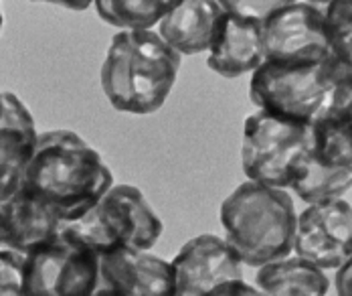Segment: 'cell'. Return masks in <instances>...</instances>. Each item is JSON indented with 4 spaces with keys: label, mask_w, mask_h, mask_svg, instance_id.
I'll return each mask as SVG.
<instances>
[{
    "label": "cell",
    "mask_w": 352,
    "mask_h": 296,
    "mask_svg": "<svg viewBox=\"0 0 352 296\" xmlns=\"http://www.w3.org/2000/svg\"><path fill=\"white\" fill-rule=\"evenodd\" d=\"M111 185L113 175L100 152L71 130L38 134L23 177V189L61 222L79 220Z\"/></svg>",
    "instance_id": "1"
},
{
    "label": "cell",
    "mask_w": 352,
    "mask_h": 296,
    "mask_svg": "<svg viewBox=\"0 0 352 296\" xmlns=\"http://www.w3.org/2000/svg\"><path fill=\"white\" fill-rule=\"evenodd\" d=\"M180 53L152 29H122L102 65V89L118 112L146 116L160 110L175 87Z\"/></svg>",
    "instance_id": "2"
},
{
    "label": "cell",
    "mask_w": 352,
    "mask_h": 296,
    "mask_svg": "<svg viewBox=\"0 0 352 296\" xmlns=\"http://www.w3.org/2000/svg\"><path fill=\"white\" fill-rule=\"evenodd\" d=\"M225 240L239 260L259 268L294 252L296 207L287 189L247 181L221 203Z\"/></svg>",
    "instance_id": "3"
},
{
    "label": "cell",
    "mask_w": 352,
    "mask_h": 296,
    "mask_svg": "<svg viewBox=\"0 0 352 296\" xmlns=\"http://www.w3.org/2000/svg\"><path fill=\"white\" fill-rule=\"evenodd\" d=\"M332 85V57L324 61L265 59L251 74L249 98L257 110L314 124L326 112Z\"/></svg>",
    "instance_id": "4"
},
{
    "label": "cell",
    "mask_w": 352,
    "mask_h": 296,
    "mask_svg": "<svg viewBox=\"0 0 352 296\" xmlns=\"http://www.w3.org/2000/svg\"><path fill=\"white\" fill-rule=\"evenodd\" d=\"M314 147V124L257 110L245 120L241 167L249 181L289 189Z\"/></svg>",
    "instance_id": "5"
},
{
    "label": "cell",
    "mask_w": 352,
    "mask_h": 296,
    "mask_svg": "<svg viewBox=\"0 0 352 296\" xmlns=\"http://www.w3.org/2000/svg\"><path fill=\"white\" fill-rule=\"evenodd\" d=\"M100 284V252L67 222L27 254L25 293L31 296H89Z\"/></svg>",
    "instance_id": "6"
},
{
    "label": "cell",
    "mask_w": 352,
    "mask_h": 296,
    "mask_svg": "<svg viewBox=\"0 0 352 296\" xmlns=\"http://www.w3.org/2000/svg\"><path fill=\"white\" fill-rule=\"evenodd\" d=\"M67 223L100 254L118 248L150 250L164 229L160 218L134 185H111L89 211Z\"/></svg>",
    "instance_id": "7"
},
{
    "label": "cell",
    "mask_w": 352,
    "mask_h": 296,
    "mask_svg": "<svg viewBox=\"0 0 352 296\" xmlns=\"http://www.w3.org/2000/svg\"><path fill=\"white\" fill-rule=\"evenodd\" d=\"M289 189L304 201L338 199L352 189V126L332 118L314 122V147Z\"/></svg>",
    "instance_id": "8"
},
{
    "label": "cell",
    "mask_w": 352,
    "mask_h": 296,
    "mask_svg": "<svg viewBox=\"0 0 352 296\" xmlns=\"http://www.w3.org/2000/svg\"><path fill=\"white\" fill-rule=\"evenodd\" d=\"M263 51L270 61L330 59L324 10L312 2H294L261 23Z\"/></svg>",
    "instance_id": "9"
},
{
    "label": "cell",
    "mask_w": 352,
    "mask_h": 296,
    "mask_svg": "<svg viewBox=\"0 0 352 296\" xmlns=\"http://www.w3.org/2000/svg\"><path fill=\"white\" fill-rule=\"evenodd\" d=\"M296 256L310 260L322 270H336L352 256V205L338 199L306 203L298 215Z\"/></svg>",
    "instance_id": "10"
},
{
    "label": "cell",
    "mask_w": 352,
    "mask_h": 296,
    "mask_svg": "<svg viewBox=\"0 0 352 296\" xmlns=\"http://www.w3.org/2000/svg\"><path fill=\"white\" fill-rule=\"evenodd\" d=\"M175 295H212L221 284L243 278V262L227 240L203 233L188 240L175 258Z\"/></svg>",
    "instance_id": "11"
},
{
    "label": "cell",
    "mask_w": 352,
    "mask_h": 296,
    "mask_svg": "<svg viewBox=\"0 0 352 296\" xmlns=\"http://www.w3.org/2000/svg\"><path fill=\"white\" fill-rule=\"evenodd\" d=\"M96 295L173 296V264L136 248L104 252L100 254V284Z\"/></svg>",
    "instance_id": "12"
},
{
    "label": "cell",
    "mask_w": 352,
    "mask_h": 296,
    "mask_svg": "<svg viewBox=\"0 0 352 296\" xmlns=\"http://www.w3.org/2000/svg\"><path fill=\"white\" fill-rule=\"evenodd\" d=\"M36 138L31 112L14 94L4 92V110L0 116V201L23 191L25 169Z\"/></svg>",
    "instance_id": "13"
},
{
    "label": "cell",
    "mask_w": 352,
    "mask_h": 296,
    "mask_svg": "<svg viewBox=\"0 0 352 296\" xmlns=\"http://www.w3.org/2000/svg\"><path fill=\"white\" fill-rule=\"evenodd\" d=\"M265 61L261 23L223 12L209 47L207 65L223 77L253 74Z\"/></svg>",
    "instance_id": "14"
},
{
    "label": "cell",
    "mask_w": 352,
    "mask_h": 296,
    "mask_svg": "<svg viewBox=\"0 0 352 296\" xmlns=\"http://www.w3.org/2000/svg\"><path fill=\"white\" fill-rule=\"evenodd\" d=\"M223 12L217 0H175L156 33L180 55H199L209 51Z\"/></svg>",
    "instance_id": "15"
},
{
    "label": "cell",
    "mask_w": 352,
    "mask_h": 296,
    "mask_svg": "<svg viewBox=\"0 0 352 296\" xmlns=\"http://www.w3.org/2000/svg\"><path fill=\"white\" fill-rule=\"evenodd\" d=\"M61 220L29 191L0 201V246L29 254L57 233Z\"/></svg>",
    "instance_id": "16"
},
{
    "label": "cell",
    "mask_w": 352,
    "mask_h": 296,
    "mask_svg": "<svg viewBox=\"0 0 352 296\" xmlns=\"http://www.w3.org/2000/svg\"><path fill=\"white\" fill-rule=\"evenodd\" d=\"M255 282L261 295L276 296H324L330 288L324 270L302 256H285L259 266Z\"/></svg>",
    "instance_id": "17"
},
{
    "label": "cell",
    "mask_w": 352,
    "mask_h": 296,
    "mask_svg": "<svg viewBox=\"0 0 352 296\" xmlns=\"http://www.w3.org/2000/svg\"><path fill=\"white\" fill-rule=\"evenodd\" d=\"M175 0H94L100 19L118 29H154Z\"/></svg>",
    "instance_id": "18"
},
{
    "label": "cell",
    "mask_w": 352,
    "mask_h": 296,
    "mask_svg": "<svg viewBox=\"0 0 352 296\" xmlns=\"http://www.w3.org/2000/svg\"><path fill=\"white\" fill-rule=\"evenodd\" d=\"M330 57L352 70V0H332L324 6Z\"/></svg>",
    "instance_id": "19"
},
{
    "label": "cell",
    "mask_w": 352,
    "mask_h": 296,
    "mask_svg": "<svg viewBox=\"0 0 352 296\" xmlns=\"http://www.w3.org/2000/svg\"><path fill=\"white\" fill-rule=\"evenodd\" d=\"M332 72H334V85L322 118H332L352 126V70L338 65L332 59Z\"/></svg>",
    "instance_id": "20"
},
{
    "label": "cell",
    "mask_w": 352,
    "mask_h": 296,
    "mask_svg": "<svg viewBox=\"0 0 352 296\" xmlns=\"http://www.w3.org/2000/svg\"><path fill=\"white\" fill-rule=\"evenodd\" d=\"M25 262L27 254L16 250H0V296L25 293Z\"/></svg>",
    "instance_id": "21"
},
{
    "label": "cell",
    "mask_w": 352,
    "mask_h": 296,
    "mask_svg": "<svg viewBox=\"0 0 352 296\" xmlns=\"http://www.w3.org/2000/svg\"><path fill=\"white\" fill-rule=\"evenodd\" d=\"M221 8L229 14L249 19L255 23L267 21L274 12H278L283 6H289L298 0H217Z\"/></svg>",
    "instance_id": "22"
},
{
    "label": "cell",
    "mask_w": 352,
    "mask_h": 296,
    "mask_svg": "<svg viewBox=\"0 0 352 296\" xmlns=\"http://www.w3.org/2000/svg\"><path fill=\"white\" fill-rule=\"evenodd\" d=\"M336 293L340 296H352V256L336 268Z\"/></svg>",
    "instance_id": "23"
},
{
    "label": "cell",
    "mask_w": 352,
    "mask_h": 296,
    "mask_svg": "<svg viewBox=\"0 0 352 296\" xmlns=\"http://www.w3.org/2000/svg\"><path fill=\"white\" fill-rule=\"evenodd\" d=\"M33 2H49V4H57L69 10H87L94 4V0H33Z\"/></svg>",
    "instance_id": "24"
},
{
    "label": "cell",
    "mask_w": 352,
    "mask_h": 296,
    "mask_svg": "<svg viewBox=\"0 0 352 296\" xmlns=\"http://www.w3.org/2000/svg\"><path fill=\"white\" fill-rule=\"evenodd\" d=\"M308 2H312V4H316V6H326V4H330L332 0H308Z\"/></svg>",
    "instance_id": "25"
},
{
    "label": "cell",
    "mask_w": 352,
    "mask_h": 296,
    "mask_svg": "<svg viewBox=\"0 0 352 296\" xmlns=\"http://www.w3.org/2000/svg\"><path fill=\"white\" fill-rule=\"evenodd\" d=\"M0 29H2V10H0Z\"/></svg>",
    "instance_id": "26"
}]
</instances>
